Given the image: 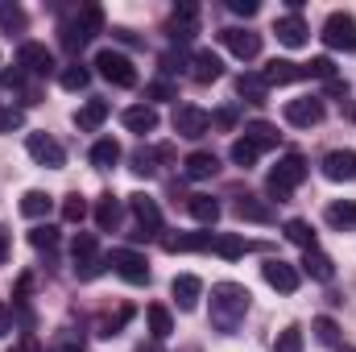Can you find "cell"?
<instances>
[{"label":"cell","instance_id":"obj_1","mask_svg":"<svg viewBox=\"0 0 356 352\" xmlns=\"http://www.w3.org/2000/svg\"><path fill=\"white\" fill-rule=\"evenodd\" d=\"M249 286H241V282H216L211 286V323L220 328V332H232L241 319H245V311H249Z\"/></svg>","mask_w":356,"mask_h":352},{"label":"cell","instance_id":"obj_2","mask_svg":"<svg viewBox=\"0 0 356 352\" xmlns=\"http://www.w3.org/2000/svg\"><path fill=\"white\" fill-rule=\"evenodd\" d=\"M302 178H307V162H302L298 154H286V158H282V162L269 170L266 191L273 195V199H277V203H282V199H286V195H290V191L302 182Z\"/></svg>","mask_w":356,"mask_h":352},{"label":"cell","instance_id":"obj_3","mask_svg":"<svg viewBox=\"0 0 356 352\" xmlns=\"http://www.w3.org/2000/svg\"><path fill=\"white\" fill-rule=\"evenodd\" d=\"M99 25H104V13H99L95 4H88L79 17L63 21V46H67V50H79V46H88L91 38L99 33Z\"/></svg>","mask_w":356,"mask_h":352},{"label":"cell","instance_id":"obj_4","mask_svg":"<svg viewBox=\"0 0 356 352\" xmlns=\"http://www.w3.org/2000/svg\"><path fill=\"white\" fill-rule=\"evenodd\" d=\"M95 71H99L112 88H133V83H137V67H133V58L120 54V50H99V54H95Z\"/></svg>","mask_w":356,"mask_h":352},{"label":"cell","instance_id":"obj_5","mask_svg":"<svg viewBox=\"0 0 356 352\" xmlns=\"http://www.w3.org/2000/svg\"><path fill=\"white\" fill-rule=\"evenodd\" d=\"M319 38L327 42V50L356 54V17L353 13H332V17L323 21V33H319Z\"/></svg>","mask_w":356,"mask_h":352},{"label":"cell","instance_id":"obj_6","mask_svg":"<svg viewBox=\"0 0 356 352\" xmlns=\"http://www.w3.org/2000/svg\"><path fill=\"white\" fill-rule=\"evenodd\" d=\"M108 265H112L129 286H149V262H145V253H137V249H112Z\"/></svg>","mask_w":356,"mask_h":352},{"label":"cell","instance_id":"obj_7","mask_svg":"<svg viewBox=\"0 0 356 352\" xmlns=\"http://www.w3.org/2000/svg\"><path fill=\"white\" fill-rule=\"evenodd\" d=\"M25 150H29V158H33L38 166H50V170H58V166L67 162V150H63L50 133H29V137H25Z\"/></svg>","mask_w":356,"mask_h":352},{"label":"cell","instance_id":"obj_8","mask_svg":"<svg viewBox=\"0 0 356 352\" xmlns=\"http://www.w3.org/2000/svg\"><path fill=\"white\" fill-rule=\"evenodd\" d=\"M323 120V99L315 95H298V99H286V125L294 129H311Z\"/></svg>","mask_w":356,"mask_h":352},{"label":"cell","instance_id":"obj_9","mask_svg":"<svg viewBox=\"0 0 356 352\" xmlns=\"http://www.w3.org/2000/svg\"><path fill=\"white\" fill-rule=\"evenodd\" d=\"M175 133H178V137L199 141V137H207V133H211V116H207L203 108L186 104V108H178V112H175Z\"/></svg>","mask_w":356,"mask_h":352},{"label":"cell","instance_id":"obj_10","mask_svg":"<svg viewBox=\"0 0 356 352\" xmlns=\"http://www.w3.org/2000/svg\"><path fill=\"white\" fill-rule=\"evenodd\" d=\"M261 273H266V282L277 290V294H294L298 282H302V273H298L290 262H282V257H269V262L261 265Z\"/></svg>","mask_w":356,"mask_h":352},{"label":"cell","instance_id":"obj_11","mask_svg":"<svg viewBox=\"0 0 356 352\" xmlns=\"http://www.w3.org/2000/svg\"><path fill=\"white\" fill-rule=\"evenodd\" d=\"M129 207H133V216H137V224H141V232H133V237H149V232L162 228V207H158L145 191L129 195Z\"/></svg>","mask_w":356,"mask_h":352},{"label":"cell","instance_id":"obj_12","mask_svg":"<svg viewBox=\"0 0 356 352\" xmlns=\"http://www.w3.org/2000/svg\"><path fill=\"white\" fill-rule=\"evenodd\" d=\"M220 38H224V46H228L241 63H249V58L261 54V33H253V29H224Z\"/></svg>","mask_w":356,"mask_h":352},{"label":"cell","instance_id":"obj_13","mask_svg":"<svg viewBox=\"0 0 356 352\" xmlns=\"http://www.w3.org/2000/svg\"><path fill=\"white\" fill-rule=\"evenodd\" d=\"M17 63H21L29 75H50V71H54V54H50L42 42H25V46L17 50Z\"/></svg>","mask_w":356,"mask_h":352},{"label":"cell","instance_id":"obj_14","mask_svg":"<svg viewBox=\"0 0 356 352\" xmlns=\"http://www.w3.org/2000/svg\"><path fill=\"white\" fill-rule=\"evenodd\" d=\"M323 178H332V182H356V154L353 150H332L323 158Z\"/></svg>","mask_w":356,"mask_h":352},{"label":"cell","instance_id":"obj_15","mask_svg":"<svg viewBox=\"0 0 356 352\" xmlns=\"http://www.w3.org/2000/svg\"><path fill=\"white\" fill-rule=\"evenodd\" d=\"M170 294H175L178 311H195L199 307V294H203V282L195 273H178L175 282H170Z\"/></svg>","mask_w":356,"mask_h":352},{"label":"cell","instance_id":"obj_16","mask_svg":"<svg viewBox=\"0 0 356 352\" xmlns=\"http://www.w3.org/2000/svg\"><path fill=\"white\" fill-rule=\"evenodd\" d=\"M273 33H277V42H282V46H290V50H298V46H307V21H302L298 13H290V17H282V21L273 25Z\"/></svg>","mask_w":356,"mask_h":352},{"label":"cell","instance_id":"obj_17","mask_svg":"<svg viewBox=\"0 0 356 352\" xmlns=\"http://www.w3.org/2000/svg\"><path fill=\"white\" fill-rule=\"evenodd\" d=\"M224 75V63H220V54H211V50H199L195 58H191V79L195 83H216Z\"/></svg>","mask_w":356,"mask_h":352},{"label":"cell","instance_id":"obj_18","mask_svg":"<svg viewBox=\"0 0 356 352\" xmlns=\"http://www.w3.org/2000/svg\"><path fill=\"white\" fill-rule=\"evenodd\" d=\"M124 129L129 133H154L158 129V108L154 104H133V108H124Z\"/></svg>","mask_w":356,"mask_h":352},{"label":"cell","instance_id":"obj_19","mask_svg":"<svg viewBox=\"0 0 356 352\" xmlns=\"http://www.w3.org/2000/svg\"><path fill=\"white\" fill-rule=\"evenodd\" d=\"M261 79H266V88H282V83L302 79V67H298V63H290V58H273V63H266Z\"/></svg>","mask_w":356,"mask_h":352},{"label":"cell","instance_id":"obj_20","mask_svg":"<svg viewBox=\"0 0 356 352\" xmlns=\"http://www.w3.org/2000/svg\"><path fill=\"white\" fill-rule=\"evenodd\" d=\"M236 216L249 220V224H273V207L266 199H257V195H241L236 199Z\"/></svg>","mask_w":356,"mask_h":352},{"label":"cell","instance_id":"obj_21","mask_svg":"<svg viewBox=\"0 0 356 352\" xmlns=\"http://www.w3.org/2000/svg\"><path fill=\"white\" fill-rule=\"evenodd\" d=\"M195 21H199V8L195 4H178L175 17H170V38L175 42H191L195 38Z\"/></svg>","mask_w":356,"mask_h":352},{"label":"cell","instance_id":"obj_22","mask_svg":"<svg viewBox=\"0 0 356 352\" xmlns=\"http://www.w3.org/2000/svg\"><path fill=\"white\" fill-rule=\"evenodd\" d=\"M216 245V237L211 232H182V237H166V249L170 253H203V249H211Z\"/></svg>","mask_w":356,"mask_h":352},{"label":"cell","instance_id":"obj_23","mask_svg":"<svg viewBox=\"0 0 356 352\" xmlns=\"http://www.w3.org/2000/svg\"><path fill=\"white\" fill-rule=\"evenodd\" d=\"M216 170H220V158L207 154V150H195V154H186V162H182V175L186 178H211Z\"/></svg>","mask_w":356,"mask_h":352},{"label":"cell","instance_id":"obj_24","mask_svg":"<svg viewBox=\"0 0 356 352\" xmlns=\"http://www.w3.org/2000/svg\"><path fill=\"white\" fill-rule=\"evenodd\" d=\"M302 273H311L315 282H332V278H336V265H332V257H327V253L307 249V253H302Z\"/></svg>","mask_w":356,"mask_h":352},{"label":"cell","instance_id":"obj_25","mask_svg":"<svg viewBox=\"0 0 356 352\" xmlns=\"http://www.w3.org/2000/svg\"><path fill=\"white\" fill-rule=\"evenodd\" d=\"M104 120H108V99H88V104L75 112V125H79L83 133H95Z\"/></svg>","mask_w":356,"mask_h":352},{"label":"cell","instance_id":"obj_26","mask_svg":"<svg viewBox=\"0 0 356 352\" xmlns=\"http://www.w3.org/2000/svg\"><path fill=\"white\" fill-rule=\"evenodd\" d=\"M50 207H54V199H50L46 191H25V195H21V216H25V220H46Z\"/></svg>","mask_w":356,"mask_h":352},{"label":"cell","instance_id":"obj_27","mask_svg":"<svg viewBox=\"0 0 356 352\" xmlns=\"http://www.w3.org/2000/svg\"><path fill=\"white\" fill-rule=\"evenodd\" d=\"M186 211H191L203 228H211V224L220 220V203H216L211 195H191V199H186Z\"/></svg>","mask_w":356,"mask_h":352},{"label":"cell","instance_id":"obj_28","mask_svg":"<svg viewBox=\"0 0 356 352\" xmlns=\"http://www.w3.org/2000/svg\"><path fill=\"white\" fill-rule=\"evenodd\" d=\"M323 220H327L332 228H356V203L353 199H336V203H327Z\"/></svg>","mask_w":356,"mask_h":352},{"label":"cell","instance_id":"obj_29","mask_svg":"<svg viewBox=\"0 0 356 352\" xmlns=\"http://www.w3.org/2000/svg\"><path fill=\"white\" fill-rule=\"evenodd\" d=\"M116 162H120V141H112V137H99V141L91 145V166L108 170V166H116Z\"/></svg>","mask_w":356,"mask_h":352},{"label":"cell","instance_id":"obj_30","mask_svg":"<svg viewBox=\"0 0 356 352\" xmlns=\"http://www.w3.org/2000/svg\"><path fill=\"white\" fill-rule=\"evenodd\" d=\"M120 211H124L120 199H116V195H104V199L95 203V224H99L104 232H112V228L120 224Z\"/></svg>","mask_w":356,"mask_h":352},{"label":"cell","instance_id":"obj_31","mask_svg":"<svg viewBox=\"0 0 356 352\" xmlns=\"http://www.w3.org/2000/svg\"><path fill=\"white\" fill-rule=\"evenodd\" d=\"M145 319H149V336H154V340H166V336L175 332V319H170V311H166L162 303L145 307Z\"/></svg>","mask_w":356,"mask_h":352},{"label":"cell","instance_id":"obj_32","mask_svg":"<svg viewBox=\"0 0 356 352\" xmlns=\"http://www.w3.org/2000/svg\"><path fill=\"white\" fill-rule=\"evenodd\" d=\"M245 137H249L257 150H273V145H277V129H273V125H266V120L245 125Z\"/></svg>","mask_w":356,"mask_h":352},{"label":"cell","instance_id":"obj_33","mask_svg":"<svg viewBox=\"0 0 356 352\" xmlns=\"http://www.w3.org/2000/svg\"><path fill=\"white\" fill-rule=\"evenodd\" d=\"M257 158H261V150L249 141V137H236L232 141V162L241 166V170H249V166H257Z\"/></svg>","mask_w":356,"mask_h":352},{"label":"cell","instance_id":"obj_34","mask_svg":"<svg viewBox=\"0 0 356 352\" xmlns=\"http://www.w3.org/2000/svg\"><path fill=\"white\" fill-rule=\"evenodd\" d=\"M286 237H290L298 249H319V245H315V228H311L307 220H286Z\"/></svg>","mask_w":356,"mask_h":352},{"label":"cell","instance_id":"obj_35","mask_svg":"<svg viewBox=\"0 0 356 352\" xmlns=\"http://www.w3.org/2000/svg\"><path fill=\"white\" fill-rule=\"evenodd\" d=\"M236 91H241V95H245V99H253V104H266V79H261V75H241V79H236Z\"/></svg>","mask_w":356,"mask_h":352},{"label":"cell","instance_id":"obj_36","mask_svg":"<svg viewBox=\"0 0 356 352\" xmlns=\"http://www.w3.org/2000/svg\"><path fill=\"white\" fill-rule=\"evenodd\" d=\"M224 262H236V257H245V249H249V241H241V237H216V245H211Z\"/></svg>","mask_w":356,"mask_h":352},{"label":"cell","instance_id":"obj_37","mask_svg":"<svg viewBox=\"0 0 356 352\" xmlns=\"http://www.w3.org/2000/svg\"><path fill=\"white\" fill-rule=\"evenodd\" d=\"M0 25H4L8 33H21V29H25V8H17V4H8V0H0Z\"/></svg>","mask_w":356,"mask_h":352},{"label":"cell","instance_id":"obj_38","mask_svg":"<svg viewBox=\"0 0 356 352\" xmlns=\"http://www.w3.org/2000/svg\"><path fill=\"white\" fill-rule=\"evenodd\" d=\"M58 83H63L67 91H83L91 83V71H88V67H67V71L58 75Z\"/></svg>","mask_w":356,"mask_h":352},{"label":"cell","instance_id":"obj_39","mask_svg":"<svg viewBox=\"0 0 356 352\" xmlns=\"http://www.w3.org/2000/svg\"><path fill=\"white\" fill-rule=\"evenodd\" d=\"M302 79H336V63L332 58H311L302 67Z\"/></svg>","mask_w":356,"mask_h":352},{"label":"cell","instance_id":"obj_40","mask_svg":"<svg viewBox=\"0 0 356 352\" xmlns=\"http://www.w3.org/2000/svg\"><path fill=\"white\" fill-rule=\"evenodd\" d=\"M83 216H88L83 195H79V191H75V195H67V199H63V220H67V224H79Z\"/></svg>","mask_w":356,"mask_h":352},{"label":"cell","instance_id":"obj_41","mask_svg":"<svg viewBox=\"0 0 356 352\" xmlns=\"http://www.w3.org/2000/svg\"><path fill=\"white\" fill-rule=\"evenodd\" d=\"M311 332H315L319 344H336V340H340V328H336V319H327V315H319V319L311 323Z\"/></svg>","mask_w":356,"mask_h":352},{"label":"cell","instance_id":"obj_42","mask_svg":"<svg viewBox=\"0 0 356 352\" xmlns=\"http://www.w3.org/2000/svg\"><path fill=\"white\" fill-rule=\"evenodd\" d=\"M83 344H88V340H83L79 332H71V328H67V332H58V336H54L50 352H83Z\"/></svg>","mask_w":356,"mask_h":352},{"label":"cell","instance_id":"obj_43","mask_svg":"<svg viewBox=\"0 0 356 352\" xmlns=\"http://www.w3.org/2000/svg\"><path fill=\"white\" fill-rule=\"evenodd\" d=\"M29 245H33V249H54V245H58V228H50V224H38V228L29 232Z\"/></svg>","mask_w":356,"mask_h":352},{"label":"cell","instance_id":"obj_44","mask_svg":"<svg viewBox=\"0 0 356 352\" xmlns=\"http://www.w3.org/2000/svg\"><path fill=\"white\" fill-rule=\"evenodd\" d=\"M71 253H75V265L99 257V253H95V237H91V232H79V237H75V245H71Z\"/></svg>","mask_w":356,"mask_h":352},{"label":"cell","instance_id":"obj_45","mask_svg":"<svg viewBox=\"0 0 356 352\" xmlns=\"http://www.w3.org/2000/svg\"><path fill=\"white\" fill-rule=\"evenodd\" d=\"M21 125H25V112L13 108V104H4V108H0V133H13V129H21Z\"/></svg>","mask_w":356,"mask_h":352},{"label":"cell","instance_id":"obj_46","mask_svg":"<svg viewBox=\"0 0 356 352\" xmlns=\"http://www.w3.org/2000/svg\"><path fill=\"white\" fill-rule=\"evenodd\" d=\"M277 352H302V332H298V328L277 332Z\"/></svg>","mask_w":356,"mask_h":352},{"label":"cell","instance_id":"obj_47","mask_svg":"<svg viewBox=\"0 0 356 352\" xmlns=\"http://www.w3.org/2000/svg\"><path fill=\"white\" fill-rule=\"evenodd\" d=\"M104 257H91V262H79L75 265V278H79V282H91V278H99V273H104Z\"/></svg>","mask_w":356,"mask_h":352},{"label":"cell","instance_id":"obj_48","mask_svg":"<svg viewBox=\"0 0 356 352\" xmlns=\"http://www.w3.org/2000/svg\"><path fill=\"white\" fill-rule=\"evenodd\" d=\"M175 95H178V88L175 83H166V79H158V83L145 88V99H175Z\"/></svg>","mask_w":356,"mask_h":352},{"label":"cell","instance_id":"obj_49","mask_svg":"<svg viewBox=\"0 0 356 352\" xmlns=\"http://www.w3.org/2000/svg\"><path fill=\"white\" fill-rule=\"evenodd\" d=\"M129 319H133V307H120V315H116V319H108V323H104V332H99V336H108V340H112V336H116V332H120V328H124V323H129Z\"/></svg>","mask_w":356,"mask_h":352},{"label":"cell","instance_id":"obj_50","mask_svg":"<svg viewBox=\"0 0 356 352\" xmlns=\"http://www.w3.org/2000/svg\"><path fill=\"white\" fill-rule=\"evenodd\" d=\"M228 8H232L236 17H257L261 4H257V0H228Z\"/></svg>","mask_w":356,"mask_h":352},{"label":"cell","instance_id":"obj_51","mask_svg":"<svg viewBox=\"0 0 356 352\" xmlns=\"http://www.w3.org/2000/svg\"><path fill=\"white\" fill-rule=\"evenodd\" d=\"M211 125H216V129H236V112H232V108H220V112L211 116Z\"/></svg>","mask_w":356,"mask_h":352},{"label":"cell","instance_id":"obj_52","mask_svg":"<svg viewBox=\"0 0 356 352\" xmlns=\"http://www.w3.org/2000/svg\"><path fill=\"white\" fill-rule=\"evenodd\" d=\"M133 170H137V175H154V154H145V150H141V154H137V158H133Z\"/></svg>","mask_w":356,"mask_h":352},{"label":"cell","instance_id":"obj_53","mask_svg":"<svg viewBox=\"0 0 356 352\" xmlns=\"http://www.w3.org/2000/svg\"><path fill=\"white\" fill-rule=\"evenodd\" d=\"M8 332H13V311L0 303V336H8Z\"/></svg>","mask_w":356,"mask_h":352},{"label":"cell","instance_id":"obj_54","mask_svg":"<svg viewBox=\"0 0 356 352\" xmlns=\"http://www.w3.org/2000/svg\"><path fill=\"white\" fill-rule=\"evenodd\" d=\"M327 91H332V95H344V99H348V83H344V79H327Z\"/></svg>","mask_w":356,"mask_h":352},{"label":"cell","instance_id":"obj_55","mask_svg":"<svg viewBox=\"0 0 356 352\" xmlns=\"http://www.w3.org/2000/svg\"><path fill=\"white\" fill-rule=\"evenodd\" d=\"M178 67H182L178 54H162V71H178Z\"/></svg>","mask_w":356,"mask_h":352},{"label":"cell","instance_id":"obj_56","mask_svg":"<svg viewBox=\"0 0 356 352\" xmlns=\"http://www.w3.org/2000/svg\"><path fill=\"white\" fill-rule=\"evenodd\" d=\"M4 257H8V237L0 232V265H4Z\"/></svg>","mask_w":356,"mask_h":352},{"label":"cell","instance_id":"obj_57","mask_svg":"<svg viewBox=\"0 0 356 352\" xmlns=\"http://www.w3.org/2000/svg\"><path fill=\"white\" fill-rule=\"evenodd\" d=\"M348 116H353V120H356V108H353V112H348Z\"/></svg>","mask_w":356,"mask_h":352},{"label":"cell","instance_id":"obj_58","mask_svg":"<svg viewBox=\"0 0 356 352\" xmlns=\"http://www.w3.org/2000/svg\"><path fill=\"white\" fill-rule=\"evenodd\" d=\"M340 352H356V349H340Z\"/></svg>","mask_w":356,"mask_h":352}]
</instances>
